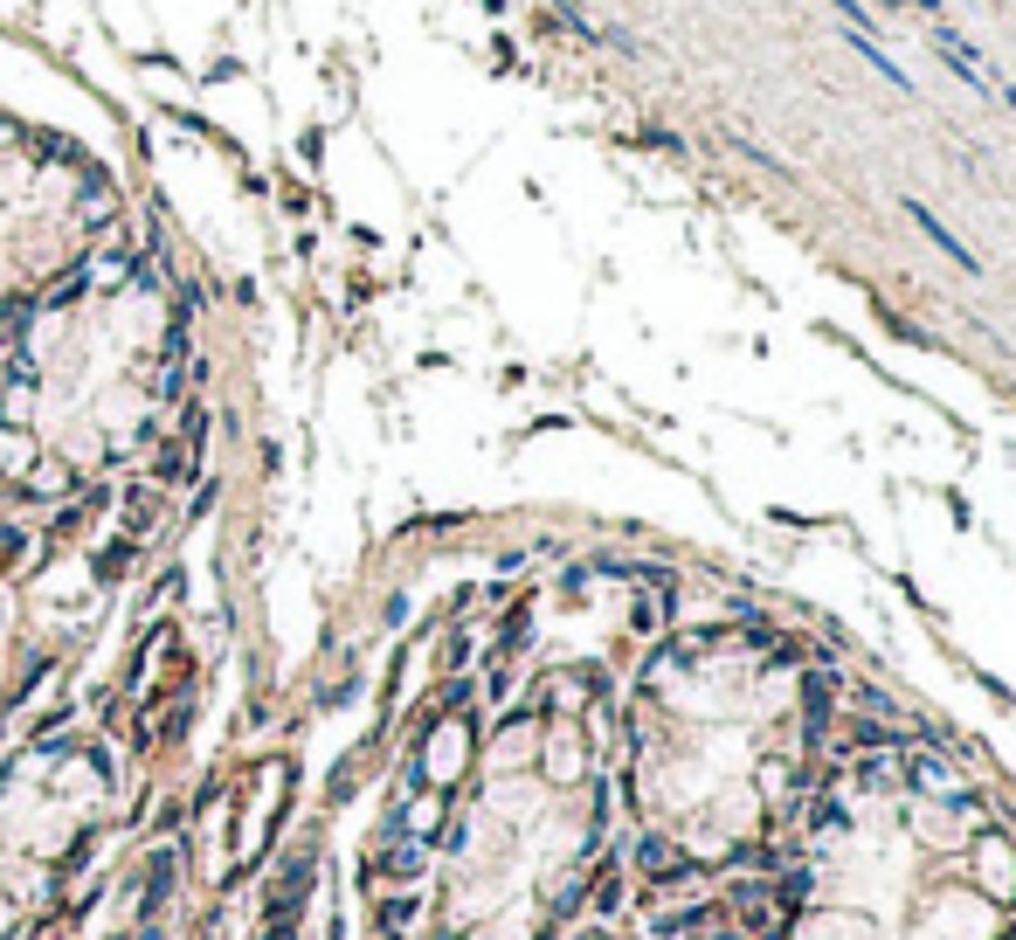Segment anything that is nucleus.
Here are the masks:
<instances>
[{
  "instance_id": "obj_3",
  "label": "nucleus",
  "mask_w": 1016,
  "mask_h": 940,
  "mask_svg": "<svg viewBox=\"0 0 1016 940\" xmlns=\"http://www.w3.org/2000/svg\"><path fill=\"white\" fill-rule=\"evenodd\" d=\"M843 42H851V55H864V63H872L878 77L892 84V90H913V77H906V69H899V63H892V55L878 49V42H872V35H864V28H843Z\"/></svg>"
},
{
  "instance_id": "obj_2",
  "label": "nucleus",
  "mask_w": 1016,
  "mask_h": 940,
  "mask_svg": "<svg viewBox=\"0 0 1016 940\" xmlns=\"http://www.w3.org/2000/svg\"><path fill=\"white\" fill-rule=\"evenodd\" d=\"M906 221H913V229H919V236H927V242H934V250H940V256H948V263H954V270H968V277H982V256H975V250H968V242H962V236H954V229H948V221H940V215L927 208V201H906Z\"/></svg>"
},
{
  "instance_id": "obj_4",
  "label": "nucleus",
  "mask_w": 1016,
  "mask_h": 940,
  "mask_svg": "<svg viewBox=\"0 0 1016 940\" xmlns=\"http://www.w3.org/2000/svg\"><path fill=\"white\" fill-rule=\"evenodd\" d=\"M830 8H837V14H843V22H851V28H864V35H872V14H864L858 0H830Z\"/></svg>"
},
{
  "instance_id": "obj_5",
  "label": "nucleus",
  "mask_w": 1016,
  "mask_h": 940,
  "mask_svg": "<svg viewBox=\"0 0 1016 940\" xmlns=\"http://www.w3.org/2000/svg\"><path fill=\"white\" fill-rule=\"evenodd\" d=\"M886 8H919L927 22H940V0H886Z\"/></svg>"
},
{
  "instance_id": "obj_1",
  "label": "nucleus",
  "mask_w": 1016,
  "mask_h": 940,
  "mask_svg": "<svg viewBox=\"0 0 1016 940\" xmlns=\"http://www.w3.org/2000/svg\"><path fill=\"white\" fill-rule=\"evenodd\" d=\"M934 55H940V63H948L954 77H962V84L975 90V98H995V84H989V55L975 49V42H962L954 28H940V22H934Z\"/></svg>"
}]
</instances>
